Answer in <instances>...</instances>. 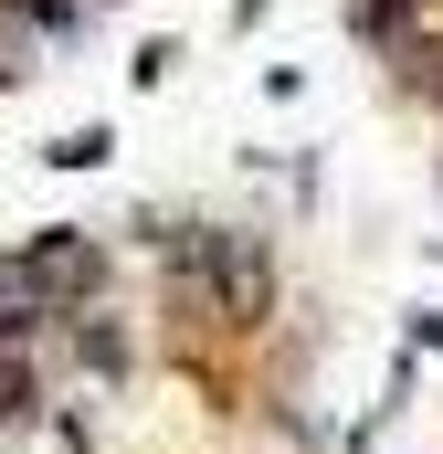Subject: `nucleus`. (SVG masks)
<instances>
[{"mask_svg":"<svg viewBox=\"0 0 443 454\" xmlns=\"http://www.w3.org/2000/svg\"><path fill=\"white\" fill-rule=\"evenodd\" d=\"M43 423V370L32 348H0V434H32Z\"/></svg>","mask_w":443,"mask_h":454,"instance_id":"20e7f679","label":"nucleus"},{"mask_svg":"<svg viewBox=\"0 0 443 454\" xmlns=\"http://www.w3.org/2000/svg\"><path fill=\"white\" fill-rule=\"evenodd\" d=\"M43 328H53V307H43V296L21 286V264L0 254V348H32Z\"/></svg>","mask_w":443,"mask_h":454,"instance_id":"39448f33","label":"nucleus"},{"mask_svg":"<svg viewBox=\"0 0 443 454\" xmlns=\"http://www.w3.org/2000/svg\"><path fill=\"white\" fill-rule=\"evenodd\" d=\"M401 85H412L423 106H443V32H412V43H401Z\"/></svg>","mask_w":443,"mask_h":454,"instance_id":"6e6552de","label":"nucleus"},{"mask_svg":"<svg viewBox=\"0 0 443 454\" xmlns=\"http://www.w3.org/2000/svg\"><path fill=\"white\" fill-rule=\"evenodd\" d=\"M148 243H159V264L190 286V296H212V307H232V317H253L264 296H275V243L243 223H148Z\"/></svg>","mask_w":443,"mask_h":454,"instance_id":"f257e3e1","label":"nucleus"},{"mask_svg":"<svg viewBox=\"0 0 443 454\" xmlns=\"http://www.w3.org/2000/svg\"><path fill=\"white\" fill-rule=\"evenodd\" d=\"M423 11H433V0H359L348 21H359V43H412V32H423Z\"/></svg>","mask_w":443,"mask_h":454,"instance_id":"0eeeda50","label":"nucleus"},{"mask_svg":"<svg viewBox=\"0 0 443 454\" xmlns=\"http://www.w3.org/2000/svg\"><path fill=\"white\" fill-rule=\"evenodd\" d=\"M85 11H96V0H85Z\"/></svg>","mask_w":443,"mask_h":454,"instance_id":"9d476101","label":"nucleus"},{"mask_svg":"<svg viewBox=\"0 0 443 454\" xmlns=\"http://www.w3.org/2000/svg\"><path fill=\"white\" fill-rule=\"evenodd\" d=\"M0 32H11V43H21V32H32V43H64V32H85V0H0Z\"/></svg>","mask_w":443,"mask_h":454,"instance_id":"423d86ee","label":"nucleus"},{"mask_svg":"<svg viewBox=\"0 0 443 454\" xmlns=\"http://www.w3.org/2000/svg\"><path fill=\"white\" fill-rule=\"evenodd\" d=\"M11 264H21V286H32L53 317H85V307L106 296V243H85V232H32Z\"/></svg>","mask_w":443,"mask_h":454,"instance_id":"f03ea898","label":"nucleus"},{"mask_svg":"<svg viewBox=\"0 0 443 454\" xmlns=\"http://www.w3.org/2000/svg\"><path fill=\"white\" fill-rule=\"evenodd\" d=\"M0 85H21V43L11 32H0Z\"/></svg>","mask_w":443,"mask_h":454,"instance_id":"1a4fd4ad","label":"nucleus"},{"mask_svg":"<svg viewBox=\"0 0 443 454\" xmlns=\"http://www.w3.org/2000/svg\"><path fill=\"white\" fill-rule=\"evenodd\" d=\"M64 339H74V359H85V380H106V391L137 370V339H127V317H106V307L64 317Z\"/></svg>","mask_w":443,"mask_h":454,"instance_id":"7ed1b4c3","label":"nucleus"}]
</instances>
